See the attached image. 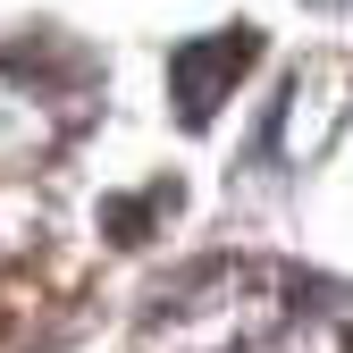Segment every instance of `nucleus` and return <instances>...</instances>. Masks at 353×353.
<instances>
[{"label": "nucleus", "mask_w": 353, "mask_h": 353, "mask_svg": "<svg viewBox=\"0 0 353 353\" xmlns=\"http://www.w3.org/2000/svg\"><path fill=\"white\" fill-rule=\"evenodd\" d=\"M252 51H261V34H252V26H228V34H194V42H176V51H168L176 118H185V126H210L219 84L244 76V68H252Z\"/></svg>", "instance_id": "nucleus-1"}]
</instances>
